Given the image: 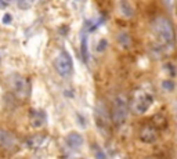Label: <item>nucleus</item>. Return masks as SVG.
<instances>
[{
    "label": "nucleus",
    "instance_id": "obj_19",
    "mask_svg": "<svg viewBox=\"0 0 177 159\" xmlns=\"http://www.w3.org/2000/svg\"><path fill=\"white\" fill-rule=\"evenodd\" d=\"M3 24H6V25H9V24H11V21H12V17H11V14H4V17H3Z\"/></svg>",
    "mask_w": 177,
    "mask_h": 159
},
{
    "label": "nucleus",
    "instance_id": "obj_8",
    "mask_svg": "<svg viewBox=\"0 0 177 159\" xmlns=\"http://www.w3.org/2000/svg\"><path fill=\"white\" fill-rule=\"evenodd\" d=\"M156 137H158V132H156L155 126H151V125H144L140 130V140L143 143H147V144H151L154 141H156Z\"/></svg>",
    "mask_w": 177,
    "mask_h": 159
},
{
    "label": "nucleus",
    "instance_id": "obj_6",
    "mask_svg": "<svg viewBox=\"0 0 177 159\" xmlns=\"http://www.w3.org/2000/svg\"><path fill=\"white\" fill-rule=\"evenodd\" d=\"M17 144H18V141H17V137L12 133L0 129V147L10 151V150H14L17 147Z\"/></svg>",
    "mask_w": 177,
    "mask_h": 159
},
{
    "label": "nucleus",
    "instance_id": "obj_13",
    "mask_svg": "<svg viewBox=\"0 0 177 159\" xmlns=\"http://www.w3.org/2000/svg\"><path fill=\"white\" fill-rule=\"evenodd\" d=\"M80 50H82V58L84 62H89V46H87V35L86 32H82V39H80Z\"/></svg>",
    "mask_w": 177,
    "mask_h": 159
},
{
    "label": "nucleus",
    "instance_id": "obj_21",
    "mask_svg": "<svg viewBox=\"0 0 177 159\" xmlns=\"http://www.w3.org/2000/svg\"><path fill=\"white\" fill-rule=\"evenodd\" d=\"M6 7V2L4 0H0V9H4Z\"/></svg>",
    "mask_w": 177,
    "mask_h": 159
},
{
    "label": "nucleus",
    "instance_id": "obj_20",
    "mask_svg": "<svg viewBox=\"0 0 177 159\" xmlns=\"http://www.w3.org/2000/svg\"><path fill=\"white\" fill-rule=\"evenodd\" d=\"M163 3H165V6L168 7L169 10H173V7H174V0H163Z\"/></svg>",
    "mask_w": 177,
    "mask_h": 159
},
{
    "label": "nucleus",
    "instance_id": "obj_4",
    "mask_svg": "<svg viewBox=\"0 0 177 159\" xmlns=\"http://www.w3.org/2000/svg\"><path fill=\"white\" fill-rule=\"evenodd\" d=\"M9 86L15 97L19 100H27L30 96V82L25 76L14 73L9 78Z\"/></svg>",
    "mask_w": 177,
    "mask_h": 159
},
{
    "label": "nucleus",
    "instance_id": "obj_9",
    "mask_svg": "<svg viewBox=\"0 0 177 159\" xmlns=\"http://www.w3.org/2000/svg\"><path fill=\"white\" fill-rule=\"evenodd\" d=\"M66 145H68L71 150H79V148L83 145V137H82V134H79V133L76 132H72L69 133L68 136H66Z\"/></svg>",
    "mask_w": 177,
    "mask_h": 159
},
{
    "label": "nucleus",
    "instance_id": "obj_10",
    "mask_svg": "<svg viewBox=\"0 0 177 159\" xmlns=\"http://www.w3.org/2000/svg\"><path fill=\"white\" fill-rule=\"evenodd\" d=\"M46 122V114L43 111H30V123L33 127H42Z\"/></svg>",
    "mask_w": 177,
    "mask_h": 159
},
{
    "label": "nucleus",
    "instance_id": "obj_3",
    "mask_svg": "<svg viewBox=\"0 0 177 159\" xmlns=\"http://www.w3.org/2000/svg\"><path fill=\"white\" fill-rule=\"evenodd\" d=\"M129 100L125 94H119V96L115 98L114 104H112V111H111V120L114 122V125L120 126L122 123H125L129 114Z\"/></svg>",
    "mask_w": 177,
    "mask_h": 159
},
{
    "label": "nucleus",
    "instance_id": "obj_14",
    "mask_svg": "<svg viewBox=\"0 0 177 159\" xmlns=\"http://www.w3.org/2000/svg\"><path fill=\"white\" fill-rule=\"evenodd\" d=\"M116 40H118V43L125 48L129 47V46L132 44V37H130V35L126 32V30H120V32L118 33Z\"/></svg>",
    "mask_w": 177,
    "mask_h": 159
},
{
    "label": "nucleus",
    "instance_id": "obj_17",
    "mask_svg": "<svg viewBox=\"0 0 177 159\" xmlns=\"http://www.w3.org/2000/svg\"><path fill=\"white\" fill-rule=\"evenodd\" d=\"M105 48H107V40H105V39L100 40V43L97 44V51H98V53H102Z\"/></svg>",
    "mask_w": 177,
    "mask_h": 159
},
{
    "label": "nucleus",
    "instance_id": "obj_11",
    "mask_svg": "<svg viewBox=\"0 0 177 159\" xmlns=\"http://www.w3.org/2000/svg\"><path fill=\"white\" fill-rule=\"evenodd\" d=\"M119 10L126 18H132L134 15V6L130 0H120L119 2Z\"/></svg>",
    "mask_w": 177,
    "mask_h": 159
},
{
    "label": "nucleus",
    "instance_id": "obj_5",
    "mask_svg": "<svg viewBox=\"0 0 177 159\" xmlns=\"http://www.w3.org/2000/svg\"><path fill=\"white\" fill-rule=\"evenodd\" d=\"M54 66L55 71L58 72V75L62 76V78H69V76L73 73V62H72V57L68 51L62 50L60 51V54L55 57L54 60Z\"/></svg>",
    "mask_w": 177,
    "mask_h": 159
},
{
    "label": "nucleus",
    "instance_id": "obj_15",
    "mask_svg": "<svg viewBox=\"0 0 177 159\" xmlns=\"http://www.w3.org/2000/svg\"><path fill=\"white\" fill-rule=\"evenodd\" d=\"M36 2L37 0H18V7L19 9L27 10V9H30Z\"/></svg>",
    "mask_w": 177,
    "mask_h": 159
},
{
    "label": "nucleus",
    "instance_id": "obj_16",
    "mask_svg": "<svg viewBox=\"0 0 177 159\" xmlns=\"http://www.w3.org/2000/svg\"><path fill=\"white\" fill-rule=\"evenodd\" d=\"M162 86H163V89H165V90H169V91H172L174 89V83L172 80H165L162 83Z\"/></svg>",
    "mask_w": 177,
    "mask_h": 159
},
{
    "label": "nucleus",
    "instance_id": "obj_18",
    "mask_svg": "<svg viewBox=\"0 0 177 159\" xmlns=\"http://www.w3.org/2000/svg\"><path fill=\"white\" fill-rule=\"evenodd\" d=\"M94 156H96V159H107V155L104 154V151H102V150H96Z\"/></svg>",
    "mask_w": 177,
    "mask_h": 159
},
{
    "label": "nucleus",
    "instance_id": "obj_2",
    "mask_svg": "<svg viewBox=\"0 0 177 159\" xmlns=\"http://www.w3.org/2000/svg\"><path fill=\"white\" fill-rule=\"evenodd\" d=\"M152 30L155 33L158 43L162 47H168L172 46L174 42V30H173V25L165 17H158V18L154 21L152 24Z\"/></svg>",
    "mask_w": 177,
    "mask_h": 159
},
{
    "label": "nucleus",
    "instance_id": "obj_12",
    "mask_svg": "<svg viewBox=\"0 0 177 159\" xmlns=\"http://www.w3.org/2000/svg\"><path fill=\"white\" fill-rule=\"evenodd\" d=\"M46 141V136L44 134H35L32 137H29L27 140V145L30 148V150H37L40 148Z\"/></svg>",
    "mask_w": 177,
    "mask_h": 159
},
{
    "label": "nucleus",
    "instance_id": "obj_1",
    "mask_svg": "<svg viewBox=\"0 0 177 159\" xmlns=\"http://www.w3.org/2000/svg\"><path fill=\"white\" fill-rule=\"evenodd\" d=\"M154 101H155V96H154L152 90L148 86H141L134 91L132 102L129 104V107H132L134 114L144 115L151 108Z\"/></svg>",
    "mask_w": 177,
    "mask_h": 159
},
{
    "label": "nucleus",
    "instance_id": "obj_7",
    "mask_svg": "<svg viewBox=\"0 0 177 159\" xmlns=\"http://www.w3.org/2000/svg\"><path fill=\"white\" fill-rule=\"evenodd\" d=\"M96 119H97V126L101 130H105L108 127V123H109V120H111V118H109L108 111H107V108L104 107L102 102H100L97 109H96Z\"/></svg>",
    "mask_w": 177,
    "mask_h": 159
},
{
    "label": "nucleus",
    "instance_id": "obj_22",
    "mask_svg": "<svg viewBox=\"0 0 177 159\" xmlns=\"http://www.w3.org/2000/svg\"><path fill=\"white\" fill-rule=\"evenodd\" d=\"M145 159H158V158H155V156H150V158H145Z\"/></svg>",
    "mask_w": 177,
    "mask_h": 159
}]
</instances>
